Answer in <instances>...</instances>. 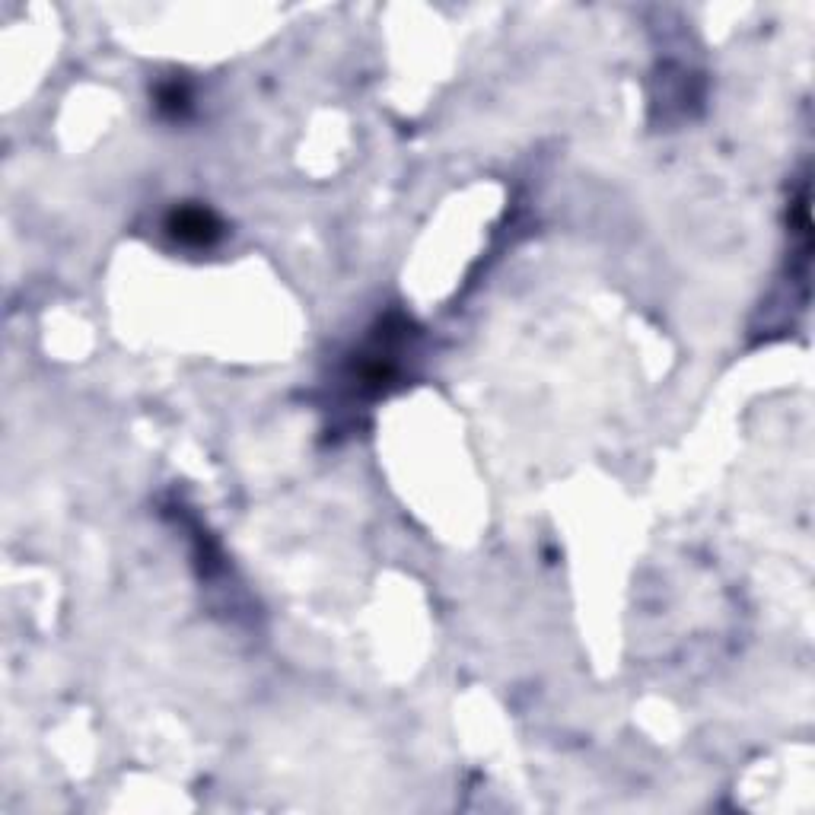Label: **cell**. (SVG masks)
I'll use <instances>...</instances> for the list:
<instances>
[{
    "label": "cell",
    "instance_id": "cell-1",
    "mask_svg": "<svg viewBox=\"0 0 815 815\" xmlns=\"http://www.w3.org/2000/svg\"><path fill=\"white\" fill-rule=\"evenodd\" d=\"M166 233L179 242V246H192V249H207L214 246L220 239L223 227L220 220L207 211V207H176L169 217H166Z\"/></svg>",
    "mask_w": 815,
    "mask_h": 815
},
{
    "label": "cell",
    "instance_id": "cell-2",
    "mask_svg": "<svg viewBox=\"0 0 815 815\" xmlns=\"http://www.w3.org/2000/svg\"><path fill=\"white\" fill-rule=\"evenodd\" d=\"M156 99H160L156 106H160L163 112H169V115H182L185 106H188V93L182 90L179 83H166V86H160V96H156Z\"/></svg>",
    "mask_w": 815,
    "mask_h": 815
}]
</instances>
